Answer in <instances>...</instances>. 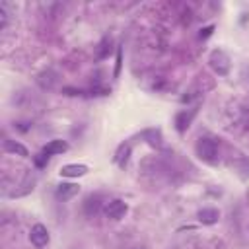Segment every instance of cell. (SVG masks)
<instances>
[{"label": "cell", "mask_w": 249, "mask_h": 249, "mask_svg": "<svg viewBox=\"0 0 249 249\" xmlns=\"http://www.w3.org/2000/svg\"><path fill=\"white\" fill-rule=\"evenodd\" d=\"M89 171V167L88 165H84V163H66V165H62L60 167V177H68V179H76V177H82V175H86Z\"/></svg>", "instance_id": "8"}, {"label": "cell", "mask_w": 249, "mask_h": 249, "mask_svg": "<svg viewBox=\"0 0 249 249\" xmlns=\"http://www.w3.org/2000/svg\"><path fill=\"white\" fill-rule=\"evenodd\" d=\"M121 62H123V58H121V49L117 51V66H115V78L119 76V72H121Z\"/></svg>", "instance_id": "19"}, {"label": "cell", "mask_w": 249, "mask_h": 249, "mask_svg": "<svg viewBox=\"0 0 249 249\" xmlns=\"http://www.w3.org/2000/svg\"><path fill=\"white\" fill-rule=\"evenodd\" d=\"M208 62H210V68L218 76H228L230 74V56L222 49H214L208 56Z\"/></svg>", "instance_id": "2"}, {"label": "cell", "mask_w": 249, "mask_h": 249, "mask_svg": "<svg viewBox=\"0 0 249 249\" xmlns=\"http://www.w3.org/2000/svg\"><path fill=\"white\" fill-rule=\"evenodd\" d=\"M195 115H196V109H181V111L175 115V119H173V124H175L177 132H185V130L191 126Z\"/></svg>", "instance_id": "5"}, {"label": "cell", "mask_w": 249, "mask_h": 249, "mask_svg": "<svg viewBox=\"0 0 249 249\" xmlns=\"http://www.w3.org/2000/svg\"><path fill=\"white\" fill-rule=\"evenodd\" d=\"M68 142L66 140H60V138H54V140H51V142H47L45 146H43V154H47V156H58V154H64V152H68Z\"/></svg>", "instance_id": "11"}, {"label": "cell", "mask_w": 249, "mask_h": 249, "mask_svg": "<svg viewBox=\"0 0 249 249\" xmlns=\"http://www.w3.org/2000/svg\"><path fill=\"white\" fill-rule=\"evenodd\" d=\"M109 53H111V39H109V37H103V39L97 43V47H95V58L103 60V58L109 56Z\"/></svg>", "instance_id": "15"}, {"label": "cell", "mask_w": 249, "mask_h": 249, "mask_svg": "<svg viewBox=\"0 0 249 249\" xmlns=\"http://www.w3.org/2000/svg\"><path fill=\"white\" fill-rule=\"evenodd\" d=\"M33 187H35V175H33V173H25L23 179L18 183V187L10 193V196H23V195L31 193Z\"/></svg>", "instance_id": "9"}, {"label": "cell", "mask_w": 249, "mask_h": 249, "mask_svg": "<svg viewBox=\"0 0 249 249\" xmlns=\"http://www.w3.org/2000/svg\"><path fill=\"white\" fill-rule=\"evenodd\" d=\"M138 138L146 140V142H148L150 146H154V148L161 146V134H160L158 128H146V130H142V132L138 134Z\"/></svg>", "instance_id": "14"}, {"label": "cell", "mask_w": 249, "mask_h": 249, "mask_svg": "<svg viewBox=\"0 0 249 249\" xmlns=\"http://www.w3.org/2000/svg\"><path fill=\"white\" fill-rule=\"evenodd\" d=\"M49 239H51V235H49V230L43 226V224H35V226H31V230H29V241L35 245V247H45L47 243H49Z\"/></svg>", "instance_id": "4"}, {"label": "cell", "mask_w": 249, "mask_h": 249, "mask_svg": "<svg viewBox=\"0 0 249 249\" xmlns=\"http://www.w3.org/2000/svg\"><path fill=\"white\" fill-rule=\"evenodd\" d=\"M33 161H35V165H37V167H45V165L49 163V156H47V154H43V152H39V154H35V156H33Z\"/></svg>", "instance_id": "16"}, {"label": "cell", "mask_w": 249, "mask_h": 249, "mask_svg": "<svg viewBox=\"0 0 249 249\" xmlns=\"http://www.w3.org/2000/svg\"><path fill=\"white\" fill-rule=\"evenodd\" d=\"M103 212H105V216L111 218V220H121V218H124V214L128 212V206H126L124 200L113 198V200H109V202L105 204Z\"/></svg>", "instance_id": "3"}, {"label": "cell", "mask_w": 249, "mask_h": 249, "mask_svg": "<svg viewBox=\"0 0 249 249\" xmlns=\"http://www.w3.org/2000/svg\"><path fill=\"white\" fill-rule=\"evenodd\" d=\"M195 152H196L198 160H202L204 163H216L220 160V142L216 138L202 136L196 140Z\"/></svg>", "instance_id": "1"}, {"label": "cell", "mask_w": 249, "mask_h": 249, "mask_svg": "<svg viewBox=\"0 0 249 249\" xmlns=\"http://www.w3.org/2000/svg\"><path fill=\"white\" fill-rule=\"evenodd\" d=\"M196 218L204 226H214L220 220V212H218V208H200L196 212Z\"/></svg>", "instance_id": "12"}, {"label": "cell", "mask_w": 249, "mask_h": 249, "mask_svg": "<svg viewBox=\"0 0 249 249\" xmlns=\"http://www.w3.org/2000/svg\"><path fill=\"white\" fill-rule=\"evenodd\" d=\"M78 193H80V185H76V183H60V185H56V189H54V196H56L58 200H70V198H74Z\"/></svg>", "instance_id": "7"}, {"label": "cell", "mask_w": 249, "mask_h": 249, "mask_svg": "<svg viewBox=\"0 0 249 249\" xmlns=\"http://www.w3.org/2000/svg\"><path fill=\"white\" fill-rule=\"evenodd\" d=\"M130 152H132L130 142H123V144H119V148H117V152H115V156H113V161H115L121 169H124L126 163H128V160H130Z\"/></svg>", "instance_id": "10"}, {"label": "cell", "mask_w": 249, "mask_h": 249, "mask_svg": "<svg viewBox=\"0 0 249 249\" xmlns=\"http://www.w3.org/2000/svg\"><path fill=\"white\" fill-rule=\"evenodd\" d=\"M4 152H8V154H16V156H21V158H27L29 156V152H27V148L23 146V144H19V142H16V140H10V138H4Z\"/></svg>", "instance_id": "13"}, {"label": "cell", "mask_w": 249, "mask_h": 249, "mask_svg": "<svg viewBox=\"0 0 249 249\" xmlns=\"http://www.w3.org/2000/svg\"><path fill=\"white\" fill-rule=\"evenodd\" d=\"M84 214L88 216V218H93V216H97L99 214V210L101 208H105L103 206V198H101V195H89V196H86V200H84Z\"/></svg>", "instance_id": "6"}, {"label": "cell", "mask_w": 249, "mask_h": 249, "mask_svg": "<svg viewBox=\"0 0 249 249\" xmlns=\"http://www.w3.org/2000/svg\"><path fill=\"white\" fill-rule=\"evenodd\" d=\"M6 23H8V8H6V4H2L0 6V27L4 29Z\"/></svg>", "instance_id": "17"}, {"label": "cell", "mask_w": 249, "mask_h": 249, "mask_svg": "<svg viewBox=\"0 0 249 249\" xmlns=\"http://www.w3.org/2000/svg\"><path fill=\"white\" fill-rule=\"evenodd\" d=\"M212 31H214V25H206L204 29H200L198 37H200V39H208V37L212 35Z\"/></svg>", "instance_id": "18"}]
</instances>
